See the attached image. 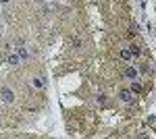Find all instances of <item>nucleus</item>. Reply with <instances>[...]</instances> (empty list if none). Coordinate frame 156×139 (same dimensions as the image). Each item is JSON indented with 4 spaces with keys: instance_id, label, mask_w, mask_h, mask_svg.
I'll return each mask as SVG.
<instances>
[{
    "instance_id": "nucleus-11",
    "label": "nucleus",
    "mask_w": 156,
    "mask_h": 139,
    "mask_svg": "<svg viewBox=\"0 0 156 139\" xmlns=\"http://www.w3.org/2000/svg\"><path fill=\"white\" fill-rule=\"evenodd\" d=\"M50 12H52V6H48V4H46V6H44V15H50Z\"/></svg>"
},
{
    "instance_id": "nucleus-12",
    "label": "nucleus",
    "mask_w": 156,
    "mask_h": 139,
    "mask_svg": "<svg viewBox=\"0 0 156 139\" xmlns=\"http://www.w3.org/2000/svg\"><path fill=\"white\" fill-rule=\"evenodd\" d=\"M9 2H11V0H0V4H9Z\"/></svg>"
},
{
    "instance_id": "nucleus-4",
    "label": "nucleus",
    "mask_w": 156,
    "mask_h": 139,
    "mask_svg": "<svg viewBox=\"0 0 156 139\" xmlns=\"http://www.w3.org/2000/svg\"><path fill=\"white\" fill-rule=\"evenodd\" d=\"M119 98L123 100V102H131V100H133V92H131V89H121Z\"/></svg>"
},
{
    "instance_id": "nucleus-2",
    "label": "nucleus",
    "mask_w": 156,
    "mask_h": 139,
    "mask_svg": "<svg viewBox=\"0 0 156 139\" xmlns=\"http://www.w3.org/2000/svg\"><path fill=\"white\" fill-rule=\"evenodd\" d=\"M137 77H140V71L135 69V67H127V69H125V79H129V81H137Z\"/></svg>"
},
{
    "instance_id": "nucleus-7",
    "label": "nucleus",
    "mask_w": 156,
    "mask_h": 139,
    "mask_svg": "<svg viewBox=\"0 0 156 139\" xmlns=\"http://www.w3.org/2000/svg\"><path fill=\"white\" fill-rule=\"evenodd\" d=\"M129 89H131L133 93H142V85L137 81H131V87H129Z\"/></svg>"
},
{
    "instance_id": "nucleus-8",
    "label": "nucleus",
    "mask_w": 156,
    "mask_h": 139,
    "mask_svg": "<svg viewBox=\"0 0 156 139\" xmlns=\"http://www.w3.org/2000/svg\"><path fill=\"white\" fill-rule=\"evenodd\" d=\"M131 56H133V54H131V50H129V48H125V50H121V58H123V60H129Z\"/></svg>"
},
{
    "instance_id": "nucleus-3",
    "label": "nucleus",
    "mask_w": 156,
    "mask_h": 139,
    "mask_svg": "<svg viewBox=\"0 0 156 139\" xmlns=\"http://www.w3.org/2000/svg\"><path fill=\"white\" fill-rule=\"evenodd\" d=\"M0 98L11 104L12 100H15V93H12V89H9V87H2V89H0Z\"/></svg>"
},
{
    "instance_id": "nucleus-1",
    "label": "nucleus",
    "mask_w": 156,
    "mask_h": 139,
    "mask_svg": "<svg viewBox=\"0 0 156 139\" xmlns=\"http://www.w3.org/2000/svg\"><path fill=\"white\" fill-rule=\"evenodd\" d=\"M15 46H17V48H15V52L19 54V58H21V62L29 58V50H27V46H23V42H21V40H17V42H15Z\"/></svg>"
},
{
    "instance_id": "nucleus-10",
    "label": "nucleus",
    "mask_w": 156,
    "mask_h": 139,
    "mask_svg": "<svg viewBox=\"0 0 156 139\" xmlns=\"http://www.w3.org/2000/svg\"><path fill=\"white\" fill-rule=\"evenodd\" d=\"M129 50H131V54H133V56H137V54H140V48H137V46H131Z\"/></svg>"
},
{
    "instance_id": "nucleus-9",
    "label": "nucleus",
    "mask_w": 156,
    "mask_h": 139,
    "mask_svg": "<svg viewBox=\"0 0 156 139\" xmlns=\"http://www.w3.org/2000/svg\"><path fill=\"white\" fill-rule=\"evenodd\" d=\"M96 102H98V104H102V106H104V104H106V96H104V93H100V96L96 98Z\"/></svg>"
},
{
    "instance_id": "nucleus-13",
    "label": "nucleus",
    "mask_w": 156,
    "mask_h": 139,
    "mask_svg": "<svg viewBox=\"0 0 156 139\" xmlns=\"http://www.w3.org/2000/svg\"><path fill=\"white\" fill-rule=\"evenodd\" d=\"M37 2H44V0H37Z\"/></svg>"
},
{
    "instance_id": "nucleus-6",
    "label": "nucleus",
    "mask_w": 156,
    "mask_h": 139,
    "mask_svg": "<svg viewBox=\"0 0 156 139\" xmlns=\"http://www.w3.org/2000/svg\"><path fill=\"white\" fill-rule=\"evenodd\" d=\"M31 87H37V89H42V87H44V79H42V77H37V79H31Z\"/></svg>"
},
{
    "instance_id": "nucleus-5",
    "label": "nucleus",
    "mask_w": 156,
    "mask_h": 139,
    "mask_svg": "<svg viewBox=\"0 0 156 139\" xmlns=\"http://www.w3.org/2000/svg\"><path fill=\"white\" fill-rule=\"evenodd\" d=\"M6 62H9V67H17V64H21V58H19L17 52H12L11 56L6 58Z\"/></svg>"
}]
</instances>
